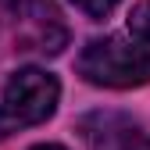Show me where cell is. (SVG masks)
I'll list each match as a JSON object with an SVG mask.
<instances>
[{"mask_svg": "<svg viewBox=\"0 0 150 150\" xmlns=\"http://www.w3.org/2000/svg\"><path fill=\"white\" fill-rule=\"evenodd\" d=\"M75 71L89 86L104 89H136L150 82V43L136 40L132 32H111L100 40H89L79 57Z\"/></svg>", "mask_w": 150, "mask_h": 150, "instance_id": "6da1fadb", "label": "cell"}, {"mask_svg": "<svg viewBox=\"0 0 150 150\" xmlns=\"http://www.w3.org/2000/svg\"><path fill=\"white\" fill-rule=\"evenodd\" d=\"M61 104V82L47 68L25 64L7 75L0 89V139H7L22 129L43 125Z\"/></svg>", "mask_w": 150, "mask_h": 150, "instance_id": "7a4b0ae2", "label": "cell"}, {"mask_svg": "<svg viewBox=\"0 0 150 150\" xmlns=\"http://www.w3.org/2000/svg\"><path fill=\"white\" fill-rule=\"evenodd\" d=\"M86 150H150V129L129 111L93 107L75 122Z\"/></svg>", "mask_w": 150, "mask_h": 150, "instance_id": "3957f363", "label": "cell"}, {"mask_svg": "<svg viewBox=\"0 0 150 150\" xmlns=\"http://www.w3.org/2000/svg\"><path fill=\"white\" fill-rule=\"evenodd\" d=\"M14 36L18 47L32 54H61L68 47V25L50 0H14Z\"/></svg>", "mask_w": 150, "mask_h": 150, "instance_id": "277c9868", "label": "cell"}, {"mask_svg": "<svg viewBox=\"0 0 150 150\" xmlns=\"http://www.w3.org/2000/svg\"><path fill=\"white\" fill-rule=\"evenodd\" d=\"M129 32H132L136 40L150 43V0H143V4L132 7V14H129Z\"/></svg>", "mask_w": 150, "mask_h": 150, "instance_id": "5b68a950", "label": "cell"}, {"mask_svg": "<svg viewBox=\"0 0 150 150\" xmlns=\"http://www.w3.org/2000/svg\"><path fill=\"white\" fill-rule=\"evenodd\" d=\"M75 7H79L86 18H93V22H100V18H107L111 11H115L122 0H71Z\"/></svg>", "mask_w": 150, "mask_h": 150, "instance_id": "8992f818", "label": "cell"}, {"mask_svg": "<svg viewBox=\"0 0 150 150\" xmlns=\"http://www.w3.org/2000/svg\"><path fill=\"white\" fill-rule=\"evenodd\" d=\"M32 150H64V146H57V143H43V146H32Z\"/></svg>", "mask_w": 150, "mask_h": 150, "instance_id": "52a82bcc", "label": "cell"}]
</instances>
